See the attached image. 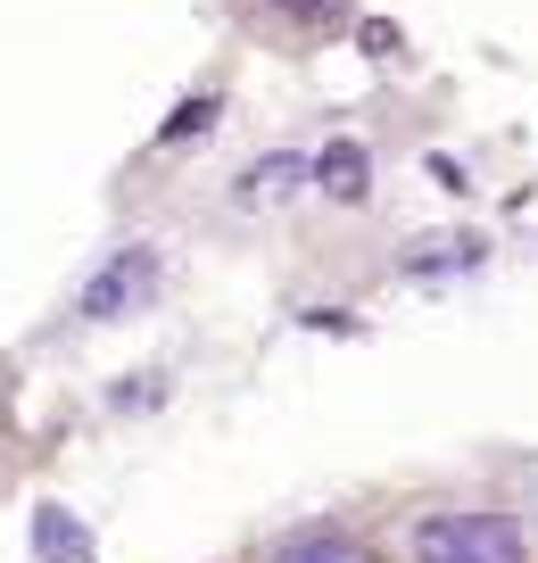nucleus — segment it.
<instances>
[{
    "label": "nucleus",
    "instance_id": "1",
    "mask_svg": "<svg viewBox=\"0 0 538 563\" xmlns=\"http://www.w3.org/2000/svg\"><path fill=\"white\" fill-rule=\"evenodd\" d=\"M415 563H530L514 514H431L415 530Z\"/></svg>",
    "mask_w": 538,
    "mask_h": 563
},
{
    "label": "nucleus",
    "instance_id": "2",
    "mask_svg": "<svg viewBox=\"0 0 538 563\" xmlns=\"http://www.w3.org/2000/svg\"><path fill=\"white\" fill-rule=\"evenodd\" d=\"M150 282H157V257H150V249H117V257L91 274V290H84L75 307H84V316H117V307H141V299H150Z\"/></svg>",
    "mask_w": 538,
    "mask_h": 563
},
{
    "label": "nucleus",
    "instance_id": "3",
    "mask_svg": "<svg viewBox=\"0 0 538 563\" xmlns=\"http://www.w3.org/2000/svg\"><path fill=\"white\" fill-rule=\"evenodd\" d=\"M34 547H42V563H91V530L75 522L67 506H42L34 514Z\"/></svg>",
    "mask_w": 538,
    "mask_h": 563
},
{
    "label": "nucleus",
    "instance_id": "4",
    "mask_svg": "<svg viewBox=\"0 0 538 563\" xmlns=\"http://www.w3.org/2000/svg\"><path fill=\"white\" fill-rule=\"evenodd\" d=\"M274 563H365V547L348 539V530H298Z\"/></svg>",
    "mask_w": 538,
    "mask_h": 563
},
{
    "label": "nucleus",
    "instance_id": "5",
    "mask_svg": "<svg viewBox=\"0 0 538 563\" xmlns=\"http://www.w3.org/2000/svg\"><path fill=\"white\" fill-rule=\"evenodd\" d=\"M315 183L340 191V199H365V150H356V141H331L323 158H315Z\"/></svg>",
    "mask_w": 538,
    "mask_h": 563
},
{
    "label": "nucleus",
    "instance_id": "6",
    "mask_svg": "<svg viewBox=\"0 0 538 563\" xmlns=\"http://www.w3.org/2000/svg\"><path fill=\"white\" fill-rule=\"evenodd\" d=\"M472 257H481V241H439V249H415L406 265H415V274H439V265H472Z\"/></svg>",
    "mask_w": 538,
    "mask_h": 563
},
{
    "label": "nucleus",
    "instance_id": "7",
    "mask_svg": "<svg viewBox=\"0 0 538 563\" xmlns=\"http://www.w3.org/2000/svg\"><path fill=\"white\" fill-rule=\"evenodd\" d=\"M265 9H274V18H298V25H331L348 0H265Z\"/></svg>",
    "mask_w": 538,
    "mask_h": 563
}]
</instances>
